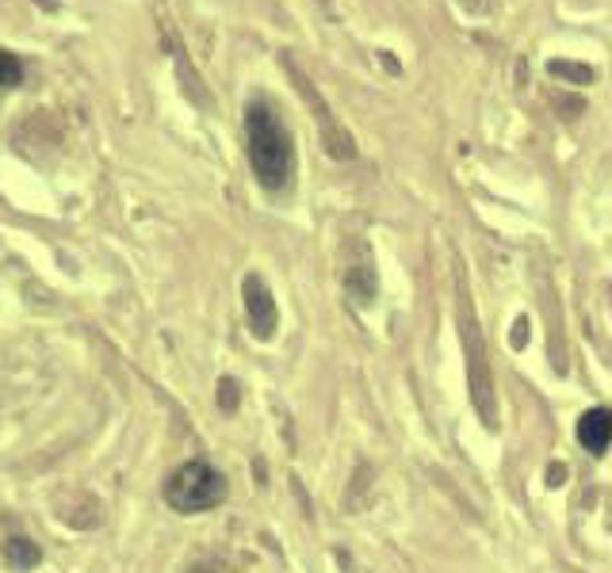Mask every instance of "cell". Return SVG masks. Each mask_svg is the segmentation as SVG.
<instances>
[{"label": "cell", "instance_id": "6da1fadb", "mask_svg": "<svg viewBox=\"0 0 612 573\" xmlns=\"http://www.w3.org/2000/svg\"><path fill=\"white\" fill-rule=\"evenodd\" d=\"M245 150L261 188L284 191L295 176V139L269 100L245 103Z\"/></svg>", "mask_w": 612, "mask_h": 573}, {"label": "cell", "instance_id": "7a4b0ae2", "mask_svg": "<svg viewBox=\"0 0 612 573\" xmlns=\"http://www.w3.org/2000/svg\"><path fill=\"white\" fill-rule=\"evenodd\" d=\"M456 287H459V337H463L467 367H471V398L479 417L487 421V429H498V401H494V383H490V367H487V344H482L479 318L471 310L463 272H456Z\"/></svg>", "mask_w": 612, "mask_h": 573}, {"label": "cell", "instance_id": "3957f363", "mask_svg": "<svg viewBox=\"0 0 612 573\" xmlns=\"http://www.w3.org/2000/svg\"><path fill=\"white\" fill-rule=\"evenodd\" d=\"M227 502V478L215 471L204 459H192V463H181L165 482V505L173 513H207V508Z\"/></svg>", "mask_w": 612, "mask_h": 573}, {"label": "cell", "instance_id": "277c9868", "mask_svg": "<svg viewBox=\"0 0 612 573\" xmlns=\"http://www.w3.org/2000/svg\"><path fill=\"white\" fill-rule=\"evenodd\" d=\"M241 295H245V318H249L253 337L269 341V337L276 333V326H280V310H276V298H272L269 284H264L256 272H249L245 284H241Z\"/></svg>", "mask_w": 612, "mask_h": 573}, {"label": "cell", "instance_id": "5b68a950", "mask_svg": "<svg viewBox=\"0 0 612 573\" xmlns=\"http://www.w3.org/2000/svg\"><path fill=\"white\" fill-rule=\"evenodd\" d=\"M578 443L586 451H593V455H601L612 443V409H590V414H582V421H578Z\"/></svg>", "mask_w": 612, "mask_h": 573}, {"label": "cell", "instance_id": "8992f818", "mask_svg": "<svg viewBox=\"0 0 612 573\" xmlns=\"http://www.w3.org/2000/svg\"><path fill=\"white\" fill-rule=\"evenodd\" d=\"M4 559H8V566L12 570H31V566H39L43 551H39V543H31V539L15 536V539H8L4 543Z\"/></svg>", "mask_w": 612, "mask_h": 573}, {"label": "cell", "instance_id": "52a82bcc", "mask_svg": "<svg viewBox=\"0 0 612 573\" xmlns=\"http://www.w3.org/2000/svg\"><path fill=\"white\" fill-rule=\"evenodd\" d=\"M547 73L559 80H575V85H593V69L590 66H578V62H547Z\"/></svg>", "mask_w": 612, "mask_h": 573}, {"label": "cell", "instance_id": "ba28073f", "mask_svg": "<svg viewBox=\"0 0 612 573\" xmlns=\"http://www.w3.org/2000/svg\"><path fill=\"white\" fill-rule=\"evenodd\" d=\"M23 80V66L15 54L0 51V92H8V88H15Z\"/></svg>", "mask_w": 612, "mask_h": 573}, {"label": "cell", "instance_id": "9c48e42d", "mask_svg": "<svg viewBox=\"0 0 612 573\" xmlns=\"http://www.w3.org/2000/svg\"><path fill=\"white\" fill-rule=\"evenodd\" d=\"M219 406L222 409L238 406V383H233V378H222V383H219Z\"/></svg>", "mask_w": 612, "mask_h": 573}, {"label": "cell", "instance_id": "30bf717a", "mask_svg": "<svg viewBox=\"0 0 612 573\" xmlns=\"http://www.w3.org/2000/svg\"><path fill=\"white\" fill-rule=\"evenodd\" d=\"M196 573H222V570H215V566H199Z\"/></svg>", "mask_w": 612, "mask_h": 573}]
</instances>
